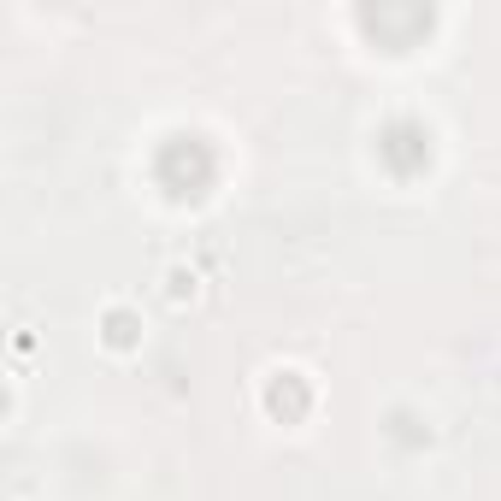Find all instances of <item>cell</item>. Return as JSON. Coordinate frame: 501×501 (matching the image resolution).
I'll return each mask as SVG.
<instances>
[{
  "instance_id": "1",
  "label": "cell",
  "mask_w": 501,
  "mask_h": 501,
  "mask_svg": "<svg viewBox=\"0 0 501 501\" xmlns=\"http://www.w3.org/2000/svg\"><path fill=\"white\" fill-rule=\"evenodd\" d=\"M106 337H112V342H130V319H124V313H112V319H106Z\"/></svg>"
}]
</instances>
